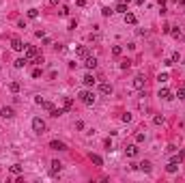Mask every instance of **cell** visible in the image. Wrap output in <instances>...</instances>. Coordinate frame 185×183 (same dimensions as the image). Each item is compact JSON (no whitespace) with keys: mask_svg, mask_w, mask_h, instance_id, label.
<instances>
[{"mask_svg":"<svg viewBox=\"0 0 185 183\" xmlns=\"http://www.w3.org/2000/svg\"><path fill=\"white\" fill-rule=\"evenodd\" d=\"M80 101H82L84 103V106H92V103H95V93H92V91H80Z\"/></svg>","mask_w":185,"mask_h":183,"instance_id":"obj_1","label":"cell"},{"mask_svg":"<svg viewBox=\"0 0 185 183\" xmlns=\"http://www.w3.org/2000/svg\"><path fill=\"white\" fill-rule=\"evenodd\" d=\"M32 131H35V134H43V131H45V121L39 119V116H35V119H32Z\"/></svg>","mask_w":185,"mask_h":183,"instance_id":"obj_2","label":"cell"},{"mask_svg":"<svg viewBox=\"0 0 185 183\" xmlns=\"http://www.w3.org/2000/svg\"><path fill=\"white\" fill-rule=\"evenodd\" d=\"M183 32H185L183 26H170V35L175 37V39H181V37H183Z\"/></svg>","mask_w":185,"mask_h":183,"instance_id":"obj_3","label":"cell"},{"mask_svg":"<svg viewBox=\"0 0 185 183\" xmlns=\"http://www.w3.org/2000/svg\"><path fill=\"white\" fill-rule=\"evenodd\" d=\"M11 47H13L15 52H22V50H24V43H22V39H19V37H13V39H11Z\"/></svg>","mask_w":185,"mask_h":183,"instance_id":"obj_4","label":"cell"},{"mask_svg":"<svg viewBox=\"0 0 185 183\" xmlns=\"http://www.w3.org/2000/svg\"><path fill=\"white\" fill-rule=\"evenodd\" d=\"M0 116H2V119H13V116H15V110L9 108V106H4L2 110H0Z\"/></svg>","mask_w":185,"mask_h":183,"instance_id":"obj_5","label":"cell"},{"mask_svg":"<svg viewBox=\"0 0 185 183\" xmlns=\"http://www.w3.org/2000/svg\"><path fill=\"white\" fill-rule=\"evenodd\" d=\"M84 67H86V69H95V67H97V58L88 54V56L84 58Z\"/></svg>","mask_w":185,"mask_h":183,"instance_id":"obj_6","label":"cell"},{"mask_svg":"<svg viewBox=\"0 0 185 183\" xmlns=\"http://www.w3.org/2000/svg\"><path fill=\"white\" fill-rule=\"evenodd\" d=\"M95 82H97V80H95V75H92V73H86V75L82 78V84H84L86 88H90L92 84H95Z\"/></svg>","mask_w":185,"mask_h":183,"instance_id":"obj_7","label":"cell"},{"mask_svg":"<svg viewBox=\"0 0 185 183\" xmlns=\"http://www.w3.org/2000/svg\"><path fill=\"white\" fill-rule=\"evenodd\" d=\"M50 149H54V151H65V149H67V145H65V142H61V140H52V142H50Z\"/></svg>","mask_w":185,"mask_h":183,"instance_id":"obj_8","label":"cell"},{"mask_svg":"<svg viewBox=\"0 0 185 183\" xmlns=\"http://www.w3.org/2000/svg\"><path fill=\"white\" fill-rule=\"evenodd\" d=\"M37 54H39V52H37V47H35V45H28V47H26V52H24V56L28 58V60H32Z\"/></svg>","mask_w":185,"mask_h":183,"instance_id":"obj_9","label":"cell"},{"mask_svg":"<svg viewBox=\"0 0 185 183\" xmlns=\"http://www.w3.org/2000/svg\"><path fill=\"white\" fill-rule=\"evenodd\" d=\"M134 88H138V91L144 88V75H136L134 78Z\"/></svg>","mask_w":185,"mask_h":183,"instance_id":"obj_10","label":"cell"},{"mask_svg":"<svg viewBox=\"0 0 185 183\" xmlns=\"http://www.w3.org/2000/svg\"><path fill=\"white\" fill-rule=\"evenodd\" d=\"M75 54H78V58H86L88 56V47L86 45H78L75 47Z\"/></svg>","mask_w":185,"mask_h":183,"instance_id":"obj_11","label":"cell"},{"mask_svg":"<svg viewBox=\"0 0 185 183\" xmlns=\"http://www.w3.org/2000/svg\"><path fill=\"white\" fill-rule=\"evenodd\" d=\"M99 93H101V95H110V93H112V84L101 82V84H99Z\"/></svg>","mask_w":185,"mask_h":183,"instance_id":"obj_12","label":"cell"},{"mask_svg":"<svg viewBox=\"0 0 185 183\" xmlns=\"http://www.w3.org/2000/svg\"><path fill=\"white\" fill-rule=\"evenodd\" d=\"M159 99H164V101H170L172 99V93L168 91V88H159V95H157Z\"/></svg>","mask_w":185,"mask_h":183,"instance_id":"obj_13","label":"cell"},{"mask_svg":"<svg viewBox=\"0 0 185 183\" xmlns=\"http://www.w3.org/2000/svg\"><path fill=\"white\" fill-rule=\"evenodd\" d=\"M125 24H129V26L138 24V17H136L134 13H129V11H127V13H125Z\"/></svg>","mask_w":185,"mask_h":183,"instance_id":"obj_14","label":"cell"},{"mask_svg":"<svg viewBox=\"0 0 185 183\" xmlns=\"http://www.w3.org/2000/svg\"><path fill=\"white\" fill-rule=\"evenodd\" d=\"M125 155H127V157H136V155H138V147H136V145H129L127 149H125Z\"/></svg>","mask_w":185,"mask_h":183,"instance_id":"obj_15","label":"cell"},{"mask_svg":"<svg viewBox=\"0 0 185 183\" xmlns=\"http://www.w3.org/2000/svg\"><path fill=\"white\" fill-rule=\"evenodd\" d=\"M71 106H73V99H71V97H65V99H63V106H61V108L65 110V112H69V110H71Z\"/></svg>","mask_w":185,"mask_h":183,"instance_id":"obj_16","label":"cell"},{"mask_svg":"<svg viewBox=\"0 0 185 183\" xmlns=\"http://www.w3.org/2000/svg\"><path fill=\"white\" fill-rule=\"evenodd\" d=\"M26 65H28V58H17V60H15V63H13V67L15 69H22V67H26Z\"/></svg>","mask_w":185,"mask_h":183,"instance_id":"obj_17","label":"cell"},{"mask_svg":"<svg viewBox=\"0 0 185 183\" xmlns=\"http://www.w3.org/2000/svg\"><path fill=\"white\" fill-rule=\"evenodd\" d=\"M61 170H63V164L58 162V159H54V162H52V175H58Z\"/></svg>","mask_w":185,"mask_h":183,"instance_id":"obj_18","label":"cell"},{"mask_svg":"<svg viewBox=\"0 0 185 183\" xmlns=\"http://www.w3.org/2000/svg\"><path fill=\"white\" fill-rule=\"evenodd\" d=\"M166 170H168V173H177V170H179V162L170 159V162H168V166H166Z\"/></svg>","mask_w":185,"mask_h":183,"instance_id":"obj_19","label":"cell"},{"mask_svg":"<svg viewBox=\"0 0 185 183\" xmlns=\"http://www.w3.org/2000/svg\"><path fill=\"white\" fill-rule=\"evenodd\" d=\"M90 162L95 164V166H103V159H101V155H97V153H90Z\"/></svg>","mask_w":185,"mask_h":183,"instance_id":"obj_20","label":"cell"},{"mask_svg":"<svg viewBox=\"0 0 185 183\" xmlns=\"http://www.w3.org/2000/svg\"><path fill=\"white\" fill-rule=\"evenodd\" d=\"M138 166H140V170H142V173H151V170H153L151 162H142V164H138Z\"/></svg>","mask_w":185,"mask_h":183,"instance_id":"obj_21","label":"cell"},{"mask_svg":"<svg viewBox=\"0 0 185 183\" xmlns=\"http://www.w3.org/2000/svg\"><path fill=\"white\" fill-rule=\"evenodd\" d=\"M11 173H13V175H22V173H24V166L13 164V166H11Z\"/></svg>","mask_w":185,"mask_h":183,"instance_id":"obj_22","label":"cell"},{"mask_svg":"<svg viewBox=\"0 0 185 183\" xmlns=\"http://www.w3.org/2000/svg\"><path fill=\"white\" fill-rule=\"evenodd\" d=\"M50 114L54 116V119H58V116H63V114H65V110H63V108H54Z\"/></svg>","mask_w":185,"mask_h":183,"instance_id":"obj_23","label":"cell"},{"mask_svg":"<svg viewBox=\"0 0 185 183\" xmlns=\"http://www.w3.org/2000/svg\"><path fill=\"white\" fill-rule=\"evenodd\" d=\"M28 17L30 20H37V17H39V9H28Z\"/></svg>","mask_w":185,"mask_h":183,"instance_id":"obj_24","label":"cell"},{"mask_svg":"<svg viewBox=\"0 0 185 183\" xmlns=\"http://www.w3.org/2000/svg\"><path fill=\"white\" fill-rule=\"evenodd\" d=\"M9 91L11 93H19V82H11V84H9Z\"/></svg>","mask_w":185,"mask_h":183,"instance_id":"obj_25","label":"cell"},{"mask_svg":"<svg viewBox=\"0 0 185 183\" xmlns=\"http://www.w3.org/2000/svg\"><path fill=\"white\" fill-rule=\"evenodd\" d=\"M157 80H159V84H164V82H168V80H170V75H168L166 71H164V73H159V75H157Z\"/></svg>","mask_w":185,"mask_h":183,"instance_id":"obj_26","label":"cell"},{"mask_svg":"<svg viewBox=\"0 0 185 183\" xmlns=\"http://www.w3.org/2000/svg\"><path fill=\"white\" fill-rule=\"evenodd\" d=\"M112 13H114V11H112L110 7H103V9H101V15H103V17H110Z\"/></svg>","mask_w":185,"mask_h":183,"instance_id":"obj_27","label":"cell"},{"mask_svg":"<svg viewBox=\"0 0 185 183\" xmlns=\"http://www.w3.org/2000/svg\"><path fill=\"white\" fill-rule=\"evenodd\" d=\"M114 11H116V13H123V15H125V13H127V4H125V2H123V4H118V7L114 9Z\"/></svg>","mask_w":185,"mask_h":183,"instance_id":"obj_28","label":"cell"},{"mask_svg":"<svg viewBox=\"0 0 185 183\" xmlns=\"http://www.w3.org/2000/svg\"><path fill=\"white\" fill-rule=\"evenodd\" d=\"M41 108H45V110H47V112H52V110H54V108H56V106H54V103H52V101H43V106H41Z\"/></svg>","mask_w":185,"mask_h":183,"instance_id":"obj_29","label":"cell"},{"mask_svg":"<svg viewBox=\"0 0 185 183\" xmlns=\"http://www.w3.org/2000/svg\"><path fill=\"white\" fill-rule=\"evenodd\" d=\"M112 54H114V56H121V54H123V47L121 45H114L112 47Z\"/></svg>","mask_w":185,"mask_h":183,"instance_id":"obj_30","label":"cell"},{"mask_svg":"<svg viewBox=\"0 0 185 183\" xmlns=\"http://www.w3.org/2000/svg\"><path fill=\"white\" fill-rule=\"evenodd\" d=\"M32 63H35V65H41L43 63V56H41V54H37V56L32 58Z\"/></svg>","mask_w":185,"mask_h":183,"instance_id":"obj_31","label":"cell"},{"mask_svg":"<svg viewBox=\"0 0 185 183\" xmlns=\"http://www.w3.org/2000/svg\"><path fill=\"white\" fill-rule=\"evenodd\" d=\"M153 123H155V125H164V116H155Z\"/></svg>","mask_w":185,"mask_h":183,"instance_id":"obj_32","label":"cell"},{"mask_svg":"<svg viewBox=\"0 0 185 183\" xmlns=\"http://www.w3.org/2000/svg\"><path fill=\"white\" fill-rule=\"evenodd\" d=\"M144 134H142V131H140V134H136V142H144Z\"/></svg>","mask_w":185,"mask_h":183,"instance_id":"obj_33","label":"cell"},{"mask_svg":"<svg viewBox=\"0 0 185 183\" xmlns=\"http://www.w3.org/2000/svg\"><path fill=\"white\" fill-rule=\"evenodd\" d=\"M177 97L179 99H185V88H179V91H177Z\"/></svg>","mask_w":185,"mask_h":183,"instance_id":"obj_34","label":"cell"},{"mask_svg":"<svg viewBox=\"0 0 185 183\" xmlns=\"http://www.w3.org/2000/svg\"><path fill=\"white\" fill-rule=\"evenodd\" d=\"M103 147H106L108 151H110V149H112V140H110V138H106V142H103Z\"/></svg>","mask_w":185,"mask_h":183,"instance_id":"obj_35","label":"cell"},{"mask_svg":"<svg viewBox=\"0 0 185 183\" xmlns=\"http://www.w3.org/2000/svg\"><path fill=\"white\" fill-rule=\"evenodd\" d=\"M75 26H78V22H75V20H69V30H75Z\"/></svg>","mask_w":185,"mask_h":183,"instance_id":"obj_36","label":"cell"},{"mask_svg":"<svg viewBox=\"0 0 185 183\" xmlns=\"http://www.w3.org/2000/svg\"><path fill=\"white\" fill-rule=\"evenodd\" d=\"M32 78H41V69H39V67L32 69Z\"/></svg>","mask_w":185,"mask_h":183,"instance_id":"obj_37","label":"cell"},{"mask_svg":"<svg viewBox=\"0 0 185 183\" xmlns=\"http://www.w3.org/2000/svg\"><path fill=\"white\" fill-rule=\"evenodd\" d=\"M121 119L125 121V123H129V121H131V114H129V112H127V114H123V116H121Z\"/></svg>","mask_w":185,"mask_h":183,"instance_id":"obj_38","label":"cell"},{"mask_svg":"<svg viewBox=\"0 0 185 183\" xmlns=\"http://www.w3.org/2000/svg\"><path fill=\"white\" fill-rule=\"evenodd\" d=\"M43 101H45L43 97H35V103H37V106H43Z\"/></svg>","mask_w":185,"mask_h":183,"instance_id":"obj_39","label":"cell"},{"mask_svg":"<svg viewBox=\"0 0 185 183\" xmlns=\"http://www.w3.org/2000/svg\"><path fill=\"white\" fill-rule=\"evenodd\" d=\"M179 60H181V56H179V52H175L172 54V63H179Z\"/></svg>","mask_w":185,"mask_h":183,"instance_id":"obj_40","label":"cell"},{"mask_svg":"<svg viewBox=\"0 0 185 183\" xmlns=\"http://www.w3.org/2000/svg\"><path fill=\"white\" fill-rule=\"evenodd\" d=\"M86 2H88V0H75V4H78V7H86Z\"/></svg>","mask_w":185,"mask_h":183,"instance_id":"obj_41","label":"cell"},{"mask_svg":"<svg viewBox=\"0 0 185 183\" xmlns=\"http://www.w3.org/2000/svg\"><path fill=\"white\" fill-rule=\"evenodd\" d=\"M75 129H84V123H82V121H75Z\"/></svg>","mask_w":185,"mask_h":183,"instance_id":"obj_42","label":"cell"},{"mask_svg":"<svg viewBox=\"0 0 185 183\" xmlns=\"http://www.w3.org/2000/svg\"><path fill=\"white\" fill-rule=\"evenodd\" d=\"M129 65H131V63H129V60H123V63H121V69H127Z\"/></svg>","mask_w":185,"mask_h":183,"instance_id":"obj_43","label":"cell"},{"mask_svg":"<svg viewBox=\"0 0 185 183\" xmlns=\"http://www.w3.org/2000/svg\"><path fill=\"white\" fill-rule=\"evenodd\" d=\"M179 159H181V162H183V159H185V149H183L181 153H179Z\"/></svg>","mask_w":185,"mask_h":183,"instance_id":"obj_44","label":"cell"},{"mask_svg":"<svg viewBox=\"0 0 185 183\" xmlns=\"http://www.w3.org/2000/svg\"><path fill=\"white\" fill-rule=\"evenodd\" d=\"M47 2H50L52 7H56V4H58V0H47Z\"/></svg>","mask_w":185,"mask_h":183,"instance_id":"obj_45","label":"cell"},{"mask_svg":"<svg viewBox=\"0 0 185 183\" xmlns=\"http://www.w3.org/2000/svg\"><path fill=\"white\" fill-rule=\"evenodd\" d=\"M136 2H138V4H144V2H146V0H136Z\"/></svg>","mask_w":185,"mask_h":183,"instance_id":"obj_46","label":"cell"},{"mask_svg":"<svg viewBox=\"0 0 185 183\" xmlns=\"http://www.w3.org/2000/svg\"><path fill=\"white\" fill-rule=\"evenodd\" d=\"M127 2H131V0H125V4H127Z\"/></svg>","mask_w":185,"mask_h":183,"instance_id":"obj_47","label":"cell"},{"mask_svg":"<svg viewBox=\"0 0 185 183\" xmlns=\"http://www.w3.org/2000/svg\"><path fill=\"white\" fill-rule=\"evenodd\" d=\"M183 39H185V32H183Z\"/></svg>","mask_w":185,"mask_h":183,"instance_id":"obj_48","label":"cell"}]
</instances>
